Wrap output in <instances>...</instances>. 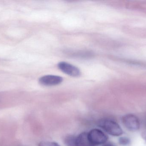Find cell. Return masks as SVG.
<instances>
[{"label": "cell", "mask_w": 146, "mask_h": 146, "mask_svg": "<svg viewBox=\"0 0 146 146\" xmlns=\"http://www.w3.org/2000/svg\"><path fill=\"white\" fill-rule=\"evenodd\" d=\"M98 125L105 132L111 136L117 137L121 136L123 133V131L120 125L113 120L101 119L98 122Z\"/></svg>", "instance_id": "6da1fadb"}, {"label": "cell", "mask_w": 146, "mask_h": 146, "mask_svg": "<svg viewBox=\"0 0 146 146\" xmlns=\"http://www.w3.org/2000/svg\"><path fill=\"white\" fill-rule=\"evenodd\" d=\"M38 146H60L59 144L53 141H45L40 142Z\"/></svg>", "instance_id": "9c48e42d"}, {"label": "cell", "mask_w": 146, "mask_h": 146, "mask_svg": "<svg viewBox=\"0 0 146 146\" xmlns=\"http://www.w3.org/2000/svg\"><path fill=\"white\" fill-rule=\"evenodd\" d=\"M75 135H69L64 139V143L67 146H75Z\"/></svg>", "instance_id": "52a82bcc"}, {"label": "cell", "mask_w": 146, "mask_h": 146, "mask_svg": "<svg viewBox=\"0 0 146 146\" xmlns=\"http://www.w3.org/2000/svg\"><path fill=\"white\" fill-rule=\"evenodd\" d=\"M122 122L129 131L135 132L140 127V123L138 117L133 114H127L122 117Z\"/></svg>", "instance_id": "3957f363"}, {"label": "cell", "mask_w": 146, "mask_h": 146, "mask_svg": "<svg viewBox=\"0 0 146 146\" xmlns=\"http://www.w3.org/2000/svg\"><path fill=\"white\" fill-rule=\"evenodd\" d=\"M63 78L60 76L55 75H46L41 77L39 82L41 85L46 86L56 85L60 84Z\"/></svg>", "instance_id": "5b68a950"}, {"label": "cell", "mask_w": 146, "mask_h": 146, "mask_svg": "<svg viewBox=\"0 0 146 146\" xmlns=\"http://www.w3.org/2000/svg\"><path fill=\"white\" fill-rule=\"evenodd\" d=\"M75 146H94L90 141L88 133L83 132L76 136Z\"/></svg>", "instance_id": "8992f818"}, {"label": "cell", "mask_w": 146, "mask_h": 146, "mask_svg": "<svg viewBox=\"0 0 146 146\" xmlns=\"http://www.w3.org/2000/svg\"><path fill=\"white\" fill-rule=\"evenodd\" d=\"M59 69L68 75L78 77L80 75V71L75 66L66 62H60L58 64Z\"/></svg>", "instance_id": "277c9868"}, {"label": "cell", "mask_w": 146, "mask_h": 146, "mask_svg": "<svg viewBox=\"0 0 146 146\" xmlns=\"http://www.w3.org/2000/svg\"><path fill=\"white\" fill-rule=\"evenodd\" d=\"M88 133L90 141L94 146L104 145L108 141V136L100 129H93Z\"/></svg>", "instance_id": "7a4b0ae2"}, {"label": "cell", "mask_w": 146, "mask_h": 146, "mask_svg": "<svg viewBox=\"0 0 146 146\" xmlns=\"http://www.w3.org/2000/svg\"><path fill=\"white\" fill-rule=\"evenodd\" d=\"M118 142H119V144L121 145L127 146L130 144L131 141H130V139L127 137H121L119 138Z\"/></svg>", "instance_id": "ba28073f"}, {"label": "cell", "mask_w": 146, "mask_h": 146, "mask_svg": "<svg viewBox=\"0 0 146 146\" xmlns=\"http://www.w3.org/2000/svg\"><path fill=\"white\" fill-rule=\"evenodd\" d=\"M103 146H115L113 143L111 142H107L106 144H104Z\"/></svg>", "instance_id": "30bf717a"}]
</instances>
